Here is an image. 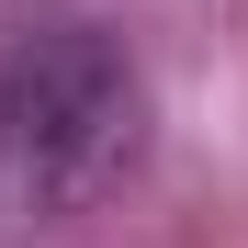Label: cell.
<instances>
[{
    "mask_svg": "<svg viewBox=\"0 0 248 248\" xmlns=\"http://www.w3.org/2000/svg\"><path fill=\"white\" fill-rule=\"evenodd\" d=\"M147 158V79L102 23H46L0 68V170L46 215H91Z\"/></svg>",
    "mask_w": 248,
    "mask_h": 248,
    "instance_id": "6da1fadb",
    "label": "cell"
}]
</instances>
